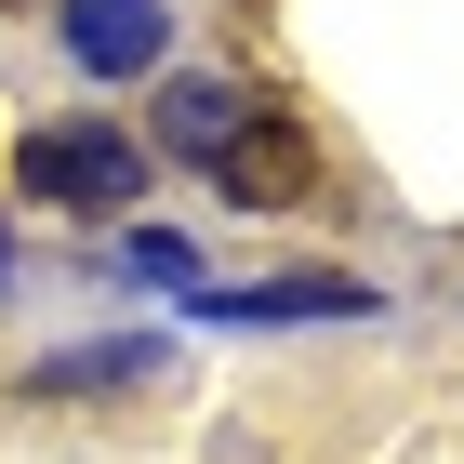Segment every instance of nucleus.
<instances>
[{
  "instance_id": "nucleus-1",
  "label": "nucleus",
  "mask_w": 464,
  "mask_h": 464,
  "mask_svg": "<svg viewBox=\"0 0 464 464\" xmlns=\"http://www.w3.org/2000/svg\"><path fill=\"white\" fill-rule=\"evenodd\" d=\"M27 199H133L146 186V146L107 133V120H67V133H27Z\"/></svg>"
},
{
  "instance_id": "nucleus-2",
  "label": "nucleus",
  "mask_w": 464,
  "mask_h": 464,
  "mask_svg": "<svg viewBox=\"0 0 464 464\" xmlns=\"http://www.w3.org/2000/svg\"><path fill=\"white\" fill-rule=\"evenodd\" d=\"M305 173H319V146L292 133L279 107H239V133L213 146V186L239 199V213H279V199H305Z\"/></svg>"
},
{
  "instance_id": "nucleus-3",
  "label": "nucleus",
  "mask_w": 464,
  "mask_h": 464,
  "mask_svg": "<svg viewBox=\"0 0 464 464\" xmlns=\"http://www.w3.org/2000/svg\"><path fill=\"white\" fill-rule=\"evenodd\" d=\"M160 40H173V14H160V0H67V53H80L93 80L160 67Z\"/></svg>"
},
{
  "instance_id": "nucleus-4",
  "label": "nucleus",
  "mask_w": 464,
  "mask_h": 464,
  "mask_svg": "<svg viewBox=\"0 0 464 464\" xmlns=\"http://www.w3.org/2000/svg\"><path fill=\"white\" fill-rule=\"evenodd\" d=\"M213 319H372V292L358 279H252V292H226Z\"/></svg>"
},
{
  "instance_id": "nucleus-5",
  "label": "nucleus",
  "mask_w": 464,
  "mask_h": 464,
  "mask_svg": "<svg viewBox=\"0 0 464 464\" xmlns=\"http://www.w3.org/2000/svg\"><path fill=\"white\" fill-rule=\"evenodd\" d=\"M226 133H239V93H226V80H186V93H173V146H186V160H213Z\"/></svg>"
},
{
  "instance_id": "nucleus-6",
  "label": "nucleus",
  "mask_w": 464,
  "mask_h": 464,
  "mask_svg": "<svg viewBox=\"0 0 464 464\" xmlns=\"http://www.w3.org/2000/svg\"><path fill=\"white\" fill-rule=\"evenodd\" d=\"M160 345H93V358H53V385H120V372H146Z\"/></svg>"
},
{
  "instance_id": "nucleus-7",
  "label": "nucleus",
  "mask_w": 464,
  "mask_h": 464,
  "mask_svg": "<svg viewBox=\"0 0 464 464\" xmlns=\"http://www.w3.org/2000/svg\"><path fill=\"white\" fill-rule=\"evenodd\" d=\"M0 14H27V0H0Z\"/></svg>"
}]
</instances>
